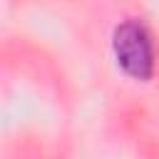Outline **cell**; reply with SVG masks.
Returning a JSON list of instances; mask_svg holds the SVG:
<instances>
[{
    "label": "cell",
    "instance_id": "cell-1",
    "mask_svg": "<svg viewBox=\"0 0 159 159\" xmlns=\"http://www.w3.org/2000/svg\"><path fill=\"white\" fill-rule=\"evenodd\" d=\"M112 50L117 57V65L122 67L124 75L134 77V80H149L154 75V45H152V35L149 30L129 17L124 22H119L112 32Z\"/></svg>",
    "mask_w": 159,
    "mask_h": 159
}]
</instances>
